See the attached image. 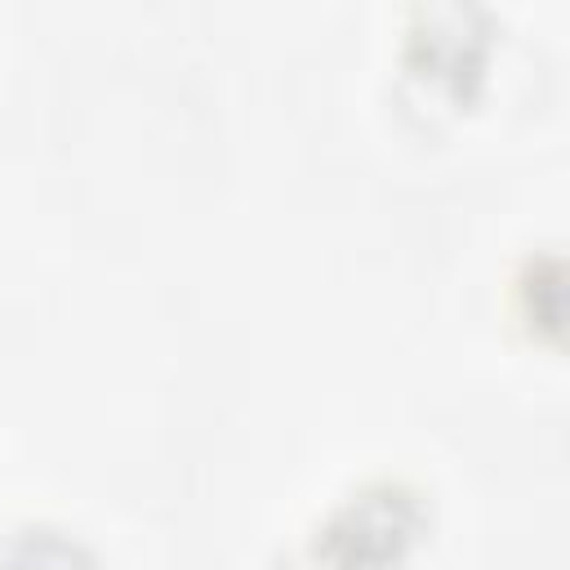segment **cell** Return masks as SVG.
I'll return each mask as SVG.
<instances>
[{
    "label": "cell",
    "instance_id": "obj_2",
    "mask_svg": "<svg viewBox=\"0 0 570 570\" xmlns=\"http://www.w3.org/2000/svg\"><path fill=\"white\" fill-rule=\"evenodd\" d=\"M499 45V22L472 0H428L414 4L401 31V62L410 80L463 107L485 85Z\"/></svg>",
    "mask_w": 570,
    "mask_h": 570
},
{
    "label": "cell",
    "instance_id": "obj_1",
    "mask_svg": "<svg viewBox=\"0 0 570 570\" xmlns=\"http://www.w3.org/2000/svg\"><path fill=\"white\" fill-rule=\"evenodd\" d=\"M432 503L405 476H370L338 494L303 534L294 570H396L428 534Z\"/></svg>",
    "mask_w": 570,
    "mask_h": 570
},
{
    "label": "cell",
    "instance_id": "obj_3",
    "mask_svg": "<svg viewBox=\"0 0 570 570\" xmlns=\"http://www.w3.org/2000/svg\"><path fill=\"white\" fill-rule=\"evenodd\" d=\"M0 570H98V561L71 530L27 525L0 548Z\"/></svg>",
    "mask_w": 570,
    "mask_h": 570
}]
</instances>
